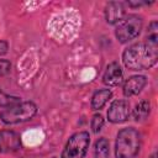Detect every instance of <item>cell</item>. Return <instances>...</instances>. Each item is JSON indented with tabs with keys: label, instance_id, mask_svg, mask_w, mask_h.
Segmentation results:
<instances>
[{
	"label": "cell",
	"instance_id": "8fae6325",
	"mask_svg": "<svg viewBox=\"0 0 158 158\" xmlns=\"http://www.w3.org/2000/svg\"><path fill=\"white\" fill-rule=\"evenodd\" d=\"M112 98V91L110 89H100V90H96L93 96H91V109L94 111H99L101 110L106 104L107 101Z\"/></svg>",
	"mask_w": 158,
	"mask_h": 158
},
{
	"label": "cell",
	"instance_id": "277c9868",
	"mask_svg": "<svg viewBox=\"0 0 158 158\" xmlns=\"http://www.w3.org/2000/svg\"><path fill=\"white\" fill-rule=\"evenodd\" d=\"M143 27V20L141 16L136 14L126 15L115 28V36L118 42L127 43L132 40H135L142 31Z\"/></svg>",
	"mask_w": 158,
	"mask_h": 158
},
{
	"label": "cell",
	"instance_id": "ba28073f",
	"mask_svg": "<svg viewBox=\"0 0 158 158\" xmlns=\"http://www.w3.org/2000/svg\"><path fill=\"white\" fill-rule=\"evenodd\" d=\"M126 16L125 5L121 1H110L105 7V19L110 25H117Z\"/></svg>",
	"mask_w": 158,
	"mask_h": 158
},
{
	"label": "cell",
	"instance_id": "9a60e30c",
	"mask_svg": "<svg viewBox=\"0 0 158 158\" xmlns=\"http://www.w3.org/2000/svg\"><path fill=\"white\" fill-rule=\"evenodd\" d=\"M104 123H105V120H104L102 115H101V114H95V115L91 117L90 127H91V130H93L94 133H98V132L101 131Z\"/></svg>",
	"mask_w": 158,
	"mask_h": 158
},
{
	"label": "cell",
	"instance_id": "30bf717a",
	"mask_svg": "<svg viewBox=\"0 0 158 158\" xmlns=\"http://www.w3.org/2000/svg\"><path fill=\"white\" fill-rule=\"evenodd\" d=\"M146 84H147V78L144 75H132L125 81L122 93L126 98L137 95L143 90Z\"/></svg>",
	"mask_w": 158,
	"mask_h": 158
},
{
	"label": "cell",
	"instance_id": "5bb4252c",
	"mask_svg": "<svg viewBox=\"0 0 158 158\" xmlns=\"http://www.w3.org/2000/svg\"><path fill=\"white\" fill-rule=\"evenodd\" d=\"M20 101H21V99L19 96L10 95V94H7V93H5L0 89V106L1 107L6 109V107H10V106H12V105H15Z\"/></svg>",
	"mask_w": 158,
	"mask_h": 158
},
{
	"label": "cell",
	"instance_id": "52a82bcc",
	"mask_svg": "<svg viewBox=\"0 0 158 158\" xmlns=\"http://www.w3.org/2000/svg\"><path fill=\"white\" fill-rule=\"evenodd\" d=\"M21 148V137L12 130L0 131V153H14Z\"/></svg>",
	"mask_w": 158,
	"mask_h": 158
},
{
	"label": "cell",
	"instance_id": "3957f363",
	"mask_svg": "<svg viewBox=\"0 0 158 158\" xmlns=\"http://www.w3.org/2000/svg\"><path fill=\"white\" fill-rule=\"evenodd\" d=\"M37 114V106L33 101H20L0 112V120L5 125H16L33 118Z\"/></svg>",
	"mask_w": 158,
	"mask_h": 158
},
{
	"label": "cell",
	"instance_id": "8992f818",
	"mask_svg": "<svg viewBox=\"0 0 158 158\" xmlns=\"http://www.w3.org/2000/svg\"><path fill=\"white\" fill-rule=\"evenodd\" d=\"M130 117V104L127 100H115L107 110V118L112 123H122Z\"/></svg>",
	"mask_w": 158,
	"mask_h": 158
},
{
	"label": "cell",
	"instance_id": "5b68a950",
	"mask_svg": "<svg viewBox=\"0 0 158 158\" xmlns=\"http://www.w3.org/2000/svg\"><path fill=\"white\" fill-rule=\"evenodd\" d=\"M90 144V136L86 131L75 132L67 141L60 158H84Z\"/></svg>",
	"mask_w": 158,
	"mask_h": 158
},
{
	"label": "cell",
	"instance_id": "7c38bea8",
	"mask_svg": "<svg viewBox=\"0 0 158 158\" xmlns=\"http://www.w3.org/2000/svg\"><path fill=\"white\" fill-rule=\"evenodd\" d=\"M151 114V104L147 100H141L138 104H136L133 109V118L136 121H143L146 120Z\"/></svg>",
	"mask_w": 158,
	"mask_h": 158
},
{
	"label": "cell",
	"instance_id": "e0dca14e",
	"mask_svg": "<svg viewBox=\"0 0 158 158\" xmlns=\"http://www.w3.org/2000/svg\"><path fill=\"white\" fill-rule=\"evenodd\" d=\"M7 49H9V43L4 40H0V56H4L7 53Z\"/></svg>",
	"mask_w": 158,
	"mask_h": 158
},
{
	"label": "cell",
	"instance_id": "6da1fadb",
	"mask_svg": "<svg viewBox=\"0 0 158 158\" xmlns=\"http://www.w3.org/2000/svg\"><path fill=\"white\" fill-rule=\"evenodd\" d=\"M158 59V47L149 42H138L128 46L122 52V63L130 70H146L152 68Z\"/></svg>",
	"mask_w": 158,
	"mask_h": 158
},
{
	"label": "cell",
	"instance_id": "4fadbf2b",
	"mask_svg": "<svg viewBox=\"0 0 158 158\" xmlns=\"http://www.w3.org/2000/svg\"><path fill=\"white\" fill-rule=\"evenodd\" d=\"M95 158H109L110 156V143L105 137L99 138L94 146Z\"/></svg>",
	"mask_w": 158,
	"mask_h": 158
},
{
	"label": "cell",
	"instance_id": "ac0fdd59",
	"mask_svg": "<svg viewBox=\"0 0 158 158\" xmlns=\"http://www.w3.org/2000/svg\"><path fill=\"white\" fill-rule=\"evenodd\" d=\"M149 158H157V153H156V152H154V153H153V154H152V156H151V157H149Z\"/></svg>",
	"mask_w": 158,
	"mask_h": 158
},
{
	"label": "cell",
	"instance_id": "9c48e42d",
	"mask_svg": "<svg viewBox=\"0 0 158 158\" xmlns=\"http://www.w3.org/2000/svg\"><path fill=\"white\" fill-rule=\"evenodd\" d=\"M122 79H123V72L117 62L110 63L102 74V83L107 86H116L121 84Z\"/></svg>",
	"mask_w": 158,
	"mask_h": 158
},
{
	"label": "cell",
	"instance_id": "7a4b0ae2",
	"mask_svg": "<svg viewBox=\"0 0 158 158\" xmlns=\"http://www.w3.org/2000/svg\"><path fill=\"white\" fill-rule=\"evenodd\" d=\"M141 149V135L133 127L118 131L115 142V158H136Z\"/></svg>",
	"mask_w": 158,
	"mask_h": 158
},
{
	"label": "cell",
	"instance_id": "2e32d148",
	"mask_svg": "<svg viewBox=\"0 0 158 158\" xmlns=\"http://www.w3.org/2000/svg\"><path fill=\"white\" fill-rule=\"evenodd\" d=\"M10 68H11V63L6 59H0V78L6 75L9 72H10Z\"/></svg>",
	"mask_w": 158,
	"mask_h": 158
}]
</instances>
